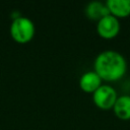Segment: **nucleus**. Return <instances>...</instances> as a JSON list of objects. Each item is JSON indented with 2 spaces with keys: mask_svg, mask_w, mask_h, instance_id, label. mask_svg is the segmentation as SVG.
Wrapping results in <instances>:
<instances>
[{
  "mask_svg": "<svg viewBox=\"0 0 130 130\" xmlns=\"http://www.w3.org/2000/svg\"><path fill=\"white\" fill-rule=\"evenodd\" d=\"M94 71L103 80L116 81L122 78L127 70V62L122 54L113 50L101 52L94 59Z\"/></svg>",
  "mask_w": 130,
  "mask_h": 130,
  "instance_id": "nucleus-1",
  "label": "nucleus"
},
{
  "mask_svg": "<svg viewBox=\"0 0 130 130\" xmlns=\"http://www.w3.org/2000/svg\"><path fill=\"white\" fill-rule=\"evenodd\" d=\"M36 27L31 19L25 16H18L13 19L10 25V36L18 44L30 42L35 36Z\"/></svg>",
  "mask_w": 130,
  "mask_h": 130,
  "instance_id": "nucleus-2",
  "label": "nucleus"
},
{
  "mask_svg": "<svg viewBox=\"0 0 130 130\" xmlns=\"http://www.w3.org/2000/svg\"><path fill=\"white\" fill-rule=\"evenodd\" d=\"M118 96L119 95L117 91L114 89L113 86L109 84H102L92 93V100L94 105L102 110L113 109Z\"/></svg>",
  "mask_w": 130,
  "mask_h": 130,
  "instance_id": "nucleus-3",
  "label": "nucleus"
},
{
  "mask_svg": "<svg viewBox=\"0 0 130 130\" xmlns=\"http://www.w3.org/2000/svg\"><path fill=\"white\" fill-rule=\"evenodd\" d=\"M120 21L112 14L101 18L96 24V32L103 39H113L120 31Z\"/></svg>",
  "mask_w": 130,
  "mask_h": 130,
  "instance_id": "nucleus-4",
  "label": "nucleus"
},
{
  "mask_svg": "<svg viewBox=\"0 0 130 130\" xmlns=\"http://www.w3.org/2000/svg\"><path fill=\"white\" fill-rule=\"evenodd\" d=\"M103 79L94 71H86L79 78V86L81 90L87 93H93L103 83Z\"/></svg>",
  "mask_w": 130,
  "mask_h": 130,
  "instance_id": "nucleus-5",
  "label": "nucleus"
},
{
  "mask_svg": "<svg viewBox=\"0 0 130 130\" xmlns=\"http://www.w3.org/2000/svg\"><path fill=\"white\" fill-rule=\"evenodd\" d=\"M110 14L119 18H125L130 15V0H107Z\"/></svg>",
  "mask_w": 130,
  "mask_h": 130,
  "instance_id": "nucleus-6",
  "label": "nucleus"
},
{
  "mask_svg": "<svg viewBox=\"0 0 130 130\" xmlns=\"http://www.w3.org/2000/svg\"><path fill=\"white\" fill-rule=\"evenodd\" d=\"M108 14H110V12L106 2L91 1L85 7V15L87 16V18L91 20L99 21L101 18H103Z\"/></svg>",
  "mask_w": 130,
  "mask_h": 130,
  "instance_id": "nucleus-7",
  "label": "nucleus"
},
{
  "mask_svg": "<svg viewBox=\"0 0 130 130\" xmlns=\"http://www.w3.org/2000/svg\"><path fill=\"white\" fill-rule=\"evenodd\" d=\"M115 115L121 120H130V95H119L114 107Z\"/></svg>",
  "mask_w": 130,
  "mask_h": 130,
  "instance_id": "nucleus-8",
  "label": "nucleus"
}]
</instances>
